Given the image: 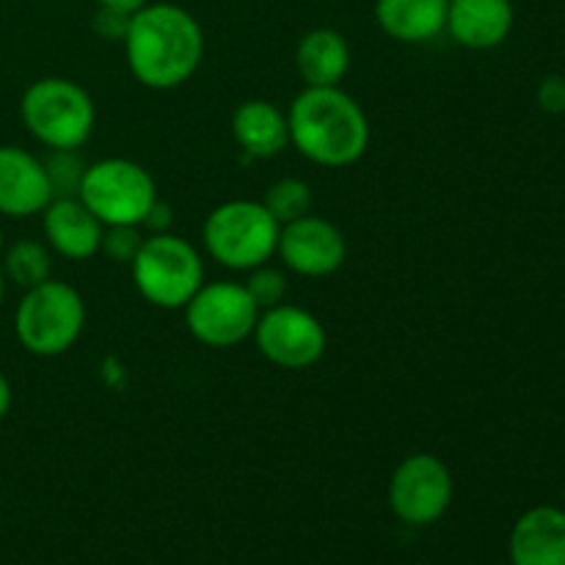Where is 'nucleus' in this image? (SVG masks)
<instances>
[{
	"instance_id": "c85d7f7f",
	"label": "nucleus",
	"mask_w": 565,
	"mask_h": 565,
	"mask_svg": "<svg viewBox=\"0 0 565 565\" xmlns=\"http://www.w3.org/2000/svg\"><path fill=\"white\" fill-rule=\"evenodd\" d=\"M6 296V276H3V265H0V303H3Z\"/></svg>"
},
{
	"instance_id": "0eeeda50",
	"label": "nucleus",
	"mask_w": 565,
	"mask_h": 565,
	"mask_svg": "<svg viewBox=\"0 0 565 565\" xmlns=\"http://www.w3.org/2000/svg\"><path fill=\"white\" fill-rule=\"evenodd\" d=\"M77 199L103 226H141L158 202V185L136 160L105 158L86 166Z\"/></svg>"
},
{
	"instance_id": "393cba45",
	"label": "nucleus",
	"mask_w": 565,
	"mask_h": 565,
	"mask_svg": "<svg viewBox=\"0 0 565 565\" xmlns=\"http://www.w3.org/2000/svg\"><path fill=\"white\" fill-rule=\"evenodd\" d=\"M539 105L546 114H565V77L550 75L539 86Z\"/></svg>"
},
{
	"instance_id": "20e7f679",
	"label": "nucleus",
	"mask_w": 565,
	"mask_h": 565,
	"mask_svg": "<svg viewBox=\"0 0 565 565\" xmlns=\"http://www.w3.org/2000/svg\"><path fill=\"white\" fill-rule=\"evenodd\" d=\"M25 130L47 149H81L92 138L97 108L81 83L66 77H42L20 99Z\"/></svg>"
},
{
	"instance_id": "1a4fd4ad",
	"label": "nucleus",
	"mask_w": 565,
	"mask_h": 565,
	"mask_svg": "<svg viewBox=\"0 0 565 565\" xmlns=\"http://www.w3.org/2000/svg\"><path fill=\"white\" fill-rule=\"evenodd\" d=\"M259 307L246 285L213 281L202 285L185 303V326L196 342L207 348H235L254 334Z\"/></svg>"
},
{
	"instance_id": "a211bd4d",
	"label": "nucleus",
	"mask_w": 565,
	"mask_h": 565,
	"mask_svg": "<svg viewBox=\"0 0 565 565\" xmlns=\"http://www.w3.org/2000/svg\"><path fill=\"white\" fill-rule=\"evenodd\" d=\"M296 70L307 86H340L351 70L348 39L334 28H315L303 33L296 47Z\"/></svg>"
},
{
	"instance_id": "9b49d317",
	"label": "nucleus",
	"mask_w": 565,
	"mask_h": 565,
	"mask_svg": "<svg viewBox=\"0 0 565 565\" xmlns=\"http://www.w3.org/2000/svg\"><path fill=\"white\" fill-rule=\"evenodd\" d=\"M276 254L285 268L307 279H323L337 274L348 257V243L340 226L320 215H301L279 230Z\"/></svg>"
},
{
	"instance_id": "9d476101",
	"label": "nucleus",
	"mask_w": 565,
	"mask_h": 565,
	"mask_svg": "<svg viewBox=\"0 0 565 565\" xmlns=\"http://www.w3.org/2000/svg\"><path fill=\"white\" fill-rule=\"evenodd\" d=\"M252 337L257 351L281 370L315 367L329 348L323 323L307 309L285 301L259 312Z\"/></svg>"
},
{
	"instance_id": "6e6552de",
	"label": "nucleus",
	"mask_w": 565,
	"mask_h": 565,
	"mask_svg": "<svg viewBox=\"0 0 565 565\" xmlns=\"http://www.w3.org/2000/svg\"><path fill=\"white\" fill-rule=\"evenodd\" d=\"M456 483L441 458L414 452L403 458L390 478V508L408 527L436 524L452 505Z\"/></svg>"
},
{
	"instance_id": "39448f33",
	"label": "nucleus",
	"mask_w": 565,
	"mask_h": 565,
	"mask_svg": "<svg viewBox=\"0 0 565 565\" xmlns=\"http://www.w3.org/2000/svg\"><path fill=\"white\" fill-rule=\"evenodd\" d=\"M279 221L254 199H232L204 218L202 241L210 257L230 270H254L268 263L279 243Z\"/></svg>"
},
{
	"instance_id": "cd10ccee",
	"label": "nucleus",
	"mask_w": 565,
	"mask_h": 565,
	"mask_svg": "<svg viewBox=\"0 0 565 565\" xmlns=\"http://www.w3.org/2000/svg\"><path fill=\"white\" fill-rule=\"evenodd\" d=\"M11 401H14V392H11L9 379H6V375L0 373V423H3L6 414L11 412Z\"/></svg>"
},
{
	"instance_id": "7ed1b4c3",
	"label": "nucleus",
	"mask_w": 565,
	"mask_h": 565,
	"mask_svg": "<svg viewBox=\"0 0 565 565\" xmlns=\"http://www.w3.org/2000/svg\"><path fill=\"white\" fill-rule=\"evenodd\" d=\"M86 326V303L72 285L47 279L25 290L14 312L17 342L31 356L53 359L70 351Z\"/></svg>"
},
{
	"instance_id": "6ab92c4d",
	"label": "nucleus",
	"mask_w": 565,
	"mask_h": 565,
	"mask_svg": "<svg viewBox=\"0 0 565 565\" xmlns=\"http://www.w3.org/2000/svg\"><path fill=\"white\" fill-rule=\"evenodd\" d=\"M0 265H3L6 281H14L22 290H31V287L47 281L50 268H53L47 246L39 241H31V237H22V241L11 243L3 257H0Z\"/></svg>"
},
{
	"instance_id": "4be33fe9",
	"label": "nucleus",
	"mask_w": 565,
	"mask_h": 565,
	"mask_svg": "<svg viewBox=\"0 0 565 565\" xmlns=\"http://www.w3.org/2000/svg\"><path fill=\"white\" fill-rule=\"evenodd\" d=\"M246 290L248 296H252V301L259 307V312H265V309L279 307V303L285 301L287 279L281 270L268 268V265H259V268L248 270Z\"/></svg>"
},
{
	"instance_id": "5701e85b",
	"label": "nucleus",
	"mask_w": 565,
	"mask_h": 565,
	"mask_svg": "<svg viewBox=\"0 0 565 565\" xmlns=\"http://www.w3.org/2000/svg\"><path fill=\"white\" fill-rule=\"evenodd\" d=\"M141 243H143L141 226H105L99 252H103L108 259H114V263L130 265L132 259H136Z\"/></svg>"
},
{
	"instance_id": "423d86ee",
	"label": "nucleus",
	"mask_w": 565,
	"mask_h": 565,
	"mask_svg": "<svg viewBox=\"0 0 565 565\" xmlns=\"http://www.w3.org/2000/svg\"><path fill=\"white\" fill-rule=\"evenodd\" d=\"M136 290L158 309H185L204 285V265L196 248L180 235L160 232L143 237L130 263Z\"/></svg>"
},
{
	"instance_id": "aec40b11",
	"label": "nucleus",
	"mask_w": 565,
	"mask_h": 565,
	"mask_svg": "<svg viewBox=\"0 0 565 565\" xmlns=\"http://www.w3.org/2000/svg\"><path fill=\"white\" fill-rule=\"evenodd\" d=\"M265 210L279 221V226L312 213V188L298 177H281L265 191Z\"/></svg>"
},
{
	"instance_id": "412c9836",
	"label": "nucleus",
	"mask_w": 565,
	"mask_h": 565,
	"mask_svg": "<svg viewBox=\"0 0 565 565\" xmlns=\"http://www.w3.org/2000/svg\"><path fill=\"white\" fill-rule=\"evenodd\" d=\"M44 171H47L50 188H53V199L77 196L86 163L81 160L77 149H53V154L44 160Z\"/></svg>"
},
{
	"instance_id": "f03ea898",
	"label": "nucleus",
	"mask_w": 565,
	"mask_h": 565,
	"mask_svg": "<svg viewBox=\"0 0 565 565\" xmlns=\"http://www.w3.org/2000/svg\"><path fill=\"white\" fill-rule=\"evenodd\" d=\"M290 143L315 166L345 169L364 158L370 121L362 105L340 86H307L287 110Z\"/></svg>"
},
{
	"instance_id": "4468645a",
	"label": "nucleus",
	"mask_w": 565,
	"mask_h": 565,
	"mask_svg": "<svg viewBox=\"0 0 565 565\" xmlns=\"http://www.w3.org/2000/svg\"><path fill=\"white\" fill-rule=\"evenodd\" d=\"M511 565H565V511L535 505L513 522L508 539Z\"/></svg>"
},
{
	"instance_id": "dca6fc26",
	"label": "nucleus",
	"mask_w": 565,
	"mask_h": 565,
	"mask_svg": "<svg viewBox=\"0 0 565 565\" xmlns=\"http://www.w3.org/2000/svg\"><path fill=\"white\" fill-rule=\"evenodd\" d=\"M232 136L252 158H276L290 143L287 114L268 99H246L232 114Z\"/></svg>"
},
{
	"instance_id": "bb28decb",
	"label": "nucleus",
	"mask_w": 565,
	"mask_h": 565,
	"mask_svg": "<svg viewBox=\"0 0 565 565\" xmlns=\"http://www.w3.org/2000/svg\"><path fill=\"white\" fill-rule=\"evenodd\" d=\"M149 0H97L99 9H114V11H121V14H136L138 9H143Z\"/></svg>"
},
{
	"instance_id": "b1692460",
	"label": "nucleus",
	"mask_w": 565,
	"mask_h": 565,
	"mask_svg": "<svg viewBox=\"0 0 565 565\" xmlns=\"http://www.w3.org/2000/svg\"><path fill=\"white\" fill-rule=\"evenodd\" d=\"M127 25H130V14H121V11L114 9H99L97 6V14H94V31L99 33L103 39H125Z\"/></svg>"
},
{
	"instance_id": "f8f14e48",
	"label": "nucleus",
	"mask_w": 565,
	"mask_h": 565,
	"mask_svg": "<svg viewBox=\"0 0 565 565\" xmlns=\"http://www.w3.org/2000/svg\"><path fill=\"white\" fill-rule=\"evenodd\" d=\"M53 202L44 160L22 147H0V215L28 218Z\"/></svg>"
},
{
	"instance_id": "a878e982",
	"label": "nucleus",
	"mask_w": 565,
	"mask_h": 565,
	"mask_svg": "<svg viewBox=\"0 0 565 565\" xmlns=\"http://www.w3.org/2000/svg\"><path fill=\"white\" fill-rule=\"evenodd\" d=\"M171 221H174V210L169 207L166 202H154L149 207L147 218H143V230H149V235H160V232H169L171 230Z\"/></svg>"
},
{
	"instance_id": "f257e3e1",
	"label": "nucleus",
	"mask_w": 565,
	"mask_h": 565,
	"mask_svg": "<svg viewBox=\"0 0 565 565\" xmlns=\"http://www.w3.org/2000/svg\"><path fill=\"white\" fill-rule=\"evenodd\" d=\"M121 42L132 77L152 92H169L191 81L204 55L202 25L177 3L138 9Z\"/></svg>"
},
{
	"instance_id": "f3484780",
	"label": "nucleus",
	"mask_w": 565,
	"mask_h": 565,
	"mask_svg": "<svg viewBox=\"0 0 565 565\" xmlns=\"http://www.w3.org/2000/svg\"><path fill=\"white\" fill-rule=\"evenodd\" d=\"M375 22L395 42H430L445 31L447 0H375Z\"/></svg>"
},
{
	"instance_id": "2eb2a0df",
	"label": "nucleus",
	"mask_w": 565,
	"mask_h": 565,
	"mask_svg": "<svg viewBox=\"0 0 565 565\" xmlns=\"http://www.w3.org/2000/svg\"><path fill=\"white\" fill-rule=\"evenodd\" d=\"M516 11L511 0H447L445 31L467 50H494L511 36Z\"/></svg>"
},
{
	"instance_id": "ddd939ff",
	"label": "nucleus",
	"mask_w": 565,
	"mask_h": 565,
	"mask_svg": "<svg viewBox=\"0 0 565 565\" xmlns=\"http://www.w3.org/2000/svg\"><path fill=\"white\" fill-rule=\"evenodd\" d=\"M42 230L55 254L72 263H83L99 254L105 226L81 199L61 196L42 210Z\"/></svg>"
}]
</instances>
